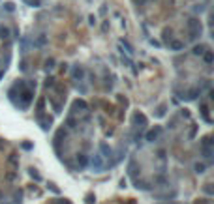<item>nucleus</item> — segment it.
I'll list each match as a JSON object with an SVG mask.
<instances>
[{
    "label": "nucleus",
    "instance_id": "1",
    "mask_svg": "<svg viewBox=\"0 0 214 204\" xmlns=\"http://www.w3.org/2000/svg\"><path fill=\"white\" fill-rule=\"evenodd\" d=\"M188 26H190V38L192 39H195L197 36H201V23L197 21V19H190V21H188Z\"/></svg>",
    "mask_w": 214,
    "mask_h": 204
},
{
    "label": "nucleus",
    "instance_id": "2",
    "mask_svg": "<svg viewBox=\"0 0 214 204\" xmlns=\"http://www.w3.org/2000/svg\"><path fill=\"white\" fill-rule=\"evenodd\" d=\"M160 127H154V129H150L149 131V133H146V141H149V142H154L156 139H158V135H160Z\"/></svg>",
    "mask_w": 214,
    "mask_h": 204
},
{
    "label": "nucleus",
    "instance_id": "3",
    "mask_svg": "<svg viewBox=\"0 0 214 204\" xmlns=\"http://www.w3.org/2000/svg\"><path fill=\"white\" fill-rule=\"evenodd\" d=\"M134 122H135V124H141L139 127H145L146 126V118H145V114H141V113H135L134 114Z\"/></svg>",
    "mask_w": 214,
    "mask_h": 204
},
{
    "label": "nucleus",
    "instance_id": "4",
    "mask_svg": "<svg viewBox=\"0 0 214 204\" xmlns=\"http://www.w3.org/2000/svg\"><path fill=\"white\" fill-rule=\"evenodd\" d=\"M83 77H85V69L81 68V66H75V69H73V79L83 81Z\"/></svg>",
    "mask_w": 214,
    "mask_h": 204
},
{
    "label": "nucleus",
    "instance_id": "5",
    "mask_svg": "<svg viewBox=\"0 0 214 204\" xmlns=\"http://www.w3.org/2000/svg\"><path fill=\"white\" fill-rule=\"evenodd\" d=\"M92 167H94V169L96 170H101V169H103V163H101V155H94V159H92Z\"/></svg>",
    "mask_w": 214,
    "mask_h": 204
},
{
    "label": "nucleus",
    "instance_id": "6",
    "mask_svg": "<svg viewBox=\"0 0 214 204\" xmlns=\"http://www.w3.org/2000/svg\"><path fill=\"white\" fill-rule=\"evenodd\" d=\"M38 122L42 124V129H43V131H47L49 127H51V124H53V120H51V118H42V116L38 118Z\"/></svg>",
    "mask_w": 214,
    "mask_h": 204
},
{
    "label": "nucleus",
    "instance_id": "7",
    "mask_svg": "<svg viewBox=\"0 0 214 204\" xmlns=\"http://www.w3.org/2000/svg\"><path fill=\"white\" fill-rule=\"evenodd\" d=\"M100 148H101V152H103V157H111V155H113V150H111V148L107 146L105 142H101Z\"/></svg>",
    "mask_w": 214,
    "mask_h": 204
},
{
    "label": "nucleus",
    "instance_id": "8",
    "mask_svg": "<svg viewBox=\"0 0 214 204\" xmlns=\"http://www.w3.org/2000/svg\"><path fill=\"white\" fill-rule=\"evenodd\" d=\"M205 51H207V47H205V45H195V47H193V54H197V56H201V54L203 53H205Z\"/></svg>",
    "mask_w": 214,
    "mask_h": 204
},
{
    "label": "nucleus",
    "instance_id": "9",
    "mask_svg": "<svg viewBox=\"0 0 214 204\" xmlns=\"http://www.w3.org/2000/svg\"><path fill=\"white\" fill-rule=\"evenodd\" d=\"M73 109H81V111H86L88 107H86V103H85L83 99H77V101L73 103Z\"/></svg>",
    "mask_w": 214,
    "mask_h": 204
},
{
    "label": "nucleus",
    "instance_id": "10",
    "mask_svg": "<svg viewBox=\"0 0 214 204\" xmlns=\"http://www.w3.org/2000/svg\"><path fill=\"white\" fill-rule=\"evenodd\" d=\"M77 163H79L81 169H85V167H86V155H85V154H79V155H77Z\"/></svg>",
    "mask_w": 214,
    "mask_h": 204
},
{
    "label": "nucleus",
    "instance_id": "11",
    "mask_svg": "<svg viewBox=\"0 0 214 204\" xmlns=\"http://www.w3.org/2000/svg\"><path fill=\"white\" fill-rule=\"evenodd\" d=\"M169 47H171L173 51H180V49H184V43H182V41H171Z\"/></svg>",
    "mask_w": 214,
    "mask_h": 204
},
{
    "label": "nucleus",
    "instance_id": "12",
    "mask_svg": "<svg viewBox=\"0 0 214 204\" xmlns=\"http://www.w3.org/2000/svg\"><path fill=\"white\" fill-rule=\"evenodd\" d=\"M188 94H190V96H188V99H195L197 96L201 94V90H199V88H192L190 92H188Z\"/></svg>",
    "mask_w": 214,
    "mask_h": 204
},
{
    "label": "nucleus",
    "instance_id": "13",
    "mask_svg": "<svg viewBox=\"0 0 214 204\" xmlns=\"http://www.w3.org/2000/svg\"><path fill=\"white\" fill-rule=\"evenodd\" d=\"M13 200L17 202V204H21V200H23V191L19 189V191H15L13 193Z\"/></svg>",
    "mask_w": 214,
    "mask_h": 204
},
{
    "label": "nucleus",
    "instance_id": "14",
    "mask_svg": "<svg viewBox=\"0 0 214 204\" xmlns=\"http://www.w3.org/2000/svg\"><path fill=\"white\" fill-rule=\"evenodd\" d=\"M0 38H2V39H8L9 38V30L6 26H0Z\"/></svg>",
    "mask_w": 214,
    "mask_h": 204
},
{
    "label": "nucleus",
    "instance_id": "15",
    "mask_svg": "<svg viewBox=\"0 0 214 204\" xmlns=\"http://www.w3.org/2000/svg\"><path fill=\"white\" fill-rule=\"evenodd\" d=\"M193 169H195L197 174H203V172H205V165H203V163H195V165H193Z\"/></svg>",
    "mask_w": 214,
    "mask_h": 204
},
{
    "label": "nucleus",
    "instance_id": "16",
    "mask_svg": "<svg viewBox=\"0 0 214 204\" xmlns=\"http://www.w3.org/2000/svg\"><path fill=\"white\" fill-rule=\"evenodd\" d=\"M203 54H205V62L207 64H212V60H214V56H212V53H210V51H205V53H203Z\"/></svg>",
    "mask_w": 214,
    "mask_h": 204
},
{
    "label": "nucleus",
    "instance_id": "17",
    "mask_svg": "<svg viewBox=\"0 0 214 204\" xmlns=\"http://www.w3.org/2000/svg\"><path fill=\"white\" fill-rule=\"evenodd\" d=\"M171 34H173L171 28H165L164 30V41H171Z\"/></svg>",
    "mask_w": 214,
    "mask_h": 204
},
{
    "label": "nucleus",
    "instance_id": "18",
    "mask_svg": "<svg viewBox=\"0 0 214 204\" xmlns=\"http://www.w3.org/2000/svg\"><path fill=\"white\" fill-rule=\"evenodd\" d=\"M203 155H205V157H212V148L210 146H203Z\"/></svg>",
    "mask_w": 214,
    "mask_h": 204
},
{
    "label": "nucleus",
    "instance_id": "19",
    "mask_svg": "<svg viewBox=\"0 0 214 204\" xmlns=\"http://www.w3.org/2000/svg\"><path fill=\"white\" fill-rule=\"evenodd\" d=\"M122 45H124V47L128 49V54H134V47H131V45H130L128 41H124V39H122Z\"/></svg>",
    "mask_w": 214,
    "mask_h": 204
},
{
    "label": "nucleus",
    "instance_id": "20",
    "mask_svg": "<svg viewBox=\"0 0 214 204\" xmlns=\"http://www.w3.org/2000/svg\"><path fill=\"white\" fill-rule=\"evenodd\" d=\"M8 163H11V165H17V154H11L8 157Z\"/></svg>",
    "mask_w": 214,
    "mask_h": 204
},
{
    "label": "nucleus",
    "instance_id": "21",
    "mask_svg": "<svg viewBox=\"0 0 214 204\" xmlns=\"http://www.w3.org/2000/svg\"><path fill=\"white\" fill-rule=\"evenodd\" d=\"M30 176H32V178H34V180H38V182H39V180H42V176H39V174H38V172H36L34 169H30Z\"/></svg>",
    "mask_w": 214,
    "mask_h": 204
},
{
    "label": "nucleus",
    "instance_id": "22",
    "mask_svg": "<svg viewBox=\"0 0 214 204\" xmlns=\"http://www.w3.org/2000/svg\"><path fill=\"white\" fill-rule=\"evenodd\" d=\"M66 124H68V127H71V129H73V127H75V118H73V116H70Z\"/></svg>",
    "mask_w": 214,
    "mask_h": 204
},
{
    "label": "nucleus",
    "instance_id": "23",
    "mask_svg": "<svg viewBox=\"0 0 214 204\" xmlns=\"http://www.w3.org/2000/svg\"><path fill=\"white\" fill-rule=\"evenodd\" d=\"M4 8H6L8 11H13V9H15V6H13V2H6V4H4Z\"/></svg>",
    "mask_w": 214,
    "mask_h": 204
},
{
    "label": "nucleus",
    "instance_id": "24",
    "mask_svg": "<svg viewBox=\"0 0 214 204\" xmlns=\"http://www.w3.org/2000/svg\"><path fill=\"white\" fill-rule=\"evenodd\" d=\"M94 202V193H88L86 195V204H92Z\"/></svg>",
    "mask_w": 214,
    "mask_h": 204
},
{
    "label": "nucleus",
    "instance_id": "25",
    "mask_svg": "<svg viewBox=\"0 0 214 204\" xmlns=\"http://www.w3.org/2000/svg\"><path fill=\"white\" fill-rule=\"evenodd\" d=\"M45 68H47V69L55 68V60H53V58H51V60H47V62H45Z\"/></svg>",
    "mask_w": 214,
    "mask_h": 204
},
{
    "label": "nucleus",
    "instance_id": "26",
    "mask_svg": "<svg viewBox=\"0 0 214 204\" xmlns=\"http://www.w3.org/2000/svg\"><path fill=\"white\" fill-rule=\"evenodd\" d=\"M45 41H47V38H45V36L42 34V36L38 38V45H45Z\"/></svg>",
    "mask_w": 214,
    "mask_h": 204
},
{
    "label": "nucleus",
    "instance_id": "27",
    "mask_svg": "<svg viewBox=\"0 0 214 204\" xmlns=\"http://www.w3.org/2000/svg\"><path fill=\"white\" fill-rule=\"evenodd\" d=\"M165 114V105H160V109H158V116H164Z\"/></svg>",
    "mask_w": 214,
    "mask_h": 204
},
{
    "label": "nucleus",
    "instance_id": "28",
    "mask_svg": "<svg viewBox=\"0 0 214 204\" xmlns=\"http://www.w3.org/2000/svg\"><path fill=\"white\" fill-rule=\"evenodd\" d=\"M49 189H51V191H55V193H60V189H58L57 185H55V183H49Z\"/></svg>",
    "mask_w": 214,
    "mask_h": 204
},
{
    "label": "nucleus",
    "instance_id": "29",
    "mask_svg": "<svg viewBox=\"0 0 214 204\" xmlns=\"http://www.w3.org/2000/svg\"><path fill=\"white\" fill-rule=\"evenodd\" d=\"M203 146H210V137H205V139H203Z\"/></svg>",
    "mask_w": 214,
    "mask_h": 204
},
{
    "label": "nucleus",
    "instance_id": "30",
    "mask_svg": "<svg viewBox=\"0 0 214 204\" xmlns=\"http://www.w3.org/2000/svg\"><path fill=\"white\" fill-rule=\"evenodd\" d=\"M47 86H55V79H53V77L47 79Z\"/></svg>",
    "mask_w": 214,
    "mask_h": 204
},
{
    "label": "nucleus",
    "instance_id": "31",
    "mask_svg": "<svg viewBox=\"0 0 214 204\" xmlns=\"http://www.w3.org/2000/svg\"><path fill=\"white\" fill-rule=\"evenodd\" d=\"M205 191L208 193V195H212V189H210V183H207V185H205Z\"/></svg>",
    "mask_w": 214,
    "mask_h": 204
},
{
    "label": "nucleus",
    "instance_id": "32",
    "mask_svg": "<svg viewBox=\"0 0 214 204\" xmlns=\"http://www.w3.org/2000/svg\"><path fill=\"white\" fill-rule=\"evenodd\" d=\"M23 148H24V150H30V148H32V144H30V142H23Z\"/></svg>",
    "mask_w": 214,
    "mask_h": 204
},
{
    "label": "nucleus",
    "instance_id": "33",
    "mask_svg": "<svg viewBox=\"0 0 214 204\" xmlns=\"http://www.w3.org/2000/svg\"><path fill=\"white\" fill-rule=\"evenodd\" d=\"M195 204H208V200H203L201 198V200H195Z\"/></svg>",
    "mask_w": 214,
    "mask_h": 204
},
{
    "label": "nucleus",
    "instance_id": "34",
    "mask_svg": "<svg viewBox=\"0 0 214 204\" xmlns=\"http://www.w3.org/2000/svg\"><path fill=\"white\" fill-rule=\"evenodd\" d=\"M60 204H70V200H66V198H62V200H60Z\"/></svg>",
    "mask_w": 214,
    "mask_h": 204
},
{
    "label": "nucleus",
    "instance_id": "35",
    "mask_svg": "<svg viewBox=\"0 0 214 204\" xmlns=\"http://www.w3.org/2000/svg\"><path fill=\"white\" fill-rule=\"evenodd\" d=\"M135 2H137V4H145V0H135Z\"/></svg>",
    "mask_w": 214,
    "mask_h": 204
},
{
    "label": "nucleus",
    "instance_id": "36",
    "mask_svg": "<svg viewBox=\"0 0 214 204\" xmlns=\"http://www.w3.org/2000/svg\"><path fill=\"white\" fill-rule=\"evenodd\" d=\"M2 148H4V142H2V141H0V150H2Z\"/></svg>",
    "mask_w": 214,
    "mask_h": 204
},
{
    "label": "nucleus",
    "instance_id": "37",
    "mask_svg": "<svg viewBox=\"0 0 214 204\" xmlns=\"http://www.w3.org/2000/svg\"><path fill=\"white\" fill-rule=\"evenodd\" d=\"M128 204H135V202H134V200H130V202H128Z\"/></svg>",
    "mask_w": 214,
    "mask_h": 204
},
{
    "label": "nucleus",
    "instance_id": "38",
    "mask_svg": "<svg viewBox=\"0 0 214 204\" xmlns=\"http://www.w3.org/2000/svg\"><path fill=\"white\" fill-rule=\"evenodd\" d=\"M0 198H2V191H0Z\"/></svg>",
    "mask_w": 214,
    "mask_h": 204
}]
</instances>
